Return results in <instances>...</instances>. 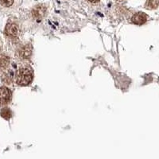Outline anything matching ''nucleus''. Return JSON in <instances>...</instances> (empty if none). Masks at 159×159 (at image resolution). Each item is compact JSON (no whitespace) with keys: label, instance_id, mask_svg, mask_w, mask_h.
Masks as SVG:
<instances>
[{"label":"nucleus","instance_id":"obj_1","mask_svg":"<svg viewBox=\"0 0 159 159\" xmlns=\"http://www.w3.org/2000/svg\"><path fill=\"white\" fill-rule=\"evenodd\" d=\"M33 80L32 71L28 68H22L17 72V80L16 82L19 85L25 86L31 83Z\"/></svg>","mask_w":159,"mask_h":159},{"label":"nucleus","instance_id":"obj_2","mask_svg":"<svg viewBox=\"0 0 159 159\" xmlns=\"http://www.w3.org/2000/svg\"><path fill=\"white\" fill-rule=\"evenodd\" d=\"M11 99V92L6 87H0V104H6Z\"/></svg>","mask_w":159,"mask_h":159},{"label":"nucleus","instance_id":"obj_3","mask_svg":"<svg viewBox=\"0 0 159 159\" xmlns=\"http://www.w3.org/2000/svg\"><path fill=\"white\" fill-rule=\"evenodd\" d=\"M5 33L7 36L9 37H17L18 34H19V28H18V25L14 24V23H8L6 25V28H5Z\"/></svg>","mask_w":159,"mask_h":159},{"label":"nucleus","instance_id":"obj_4","mask_svg":"<svg viewBox=\"0 0 159 159\" xmlns=\"http://www.w3.org/2000/svg\"><path fill=\"white\" fill-rule=\"evenodd\" d=\"M147 15L143 12H138L132 17V22L136 25H142L147 22Z\"/></svg>","mask_w":159,"mask_h":159},{"label":"nucleus","instance_id":"obj_5","mask_svg":"<svg viewBox=\"0 0 159 159\" xmlns=\"http://www.w3.org/2000/svg\"><path fill=\"white\" fill-rule=\"evenodd\" d=\"M46 12V8L42 5H39L35 7L32 11V14L37 19H41L43 18Z\"/></svg>","mask_w":159,"mask_h":159},{"label":"nucleus","instance_id":"obj_6","mask_svg":"<svg viewBox=\"0 0 159 159\" xmlns=\"http://www.w3.org/2000/svg\"><path fill=\"white\" fill-rule=\"evenodd\" d=\"M32 54V48L30 45H25L19 51V55L23 59H28Z\"/></svg>","mask_w":159,"mask_h":159},{"label":"nucleus","instance_id":"obj_7","mask_svg":"<svg viewBox=\"0 0 159 159\" xmlns=\"http://www.w3.org/2000/svg\"><path fill=\"white\" fill-rule=\"evenodd\" d=\"M159 5V0H147L146 7L147 9H155Z\"/></svg>","mask_w":159,"mask_h":159},{"label":"nucleus","instance_id":"obj_8","mask_svg":"<svg viewBox=\"0 0 159 159\" xmlns=\"http://www.w3.org/2000/svg\"><path fill=\"white\" fill-rule=\"evenodd\" d=\"M1 116L3 117V119H6V120H8L11 118V116H12V112H11V111L9 109V108H3L2 111H1Z\"/></svg>","mask_w":159,"mask_h":159},{"label":"nucleus","instance_id":"obj_9","mask_svg":"<svg viewBox=\"0 0 159 159\" xmlns=\"http://www.w3.org/2000/svg\"><path fill=\"white\" fill-rule=\"evenodd\" d=\"M9 64V59L6 57V56H2L0 57V68L4 69Z\"/></svg>","mask_w":159,"mask_h":159},{"label":"nucleus","instance_id":"obj_10","mask_svg":"<svg viewBox=\"0 0 159 159\" xmlns=\"http://www.w3.org/2000/svg\"><path fill=\"white\" fill-rule=\"evenodd\" d=\"M14 3V0H0V4L3 6H10Z\"/></svg>","mask_w":159,"mask_h":159},{"label":"nucleus","instance_id":"obj_11","mask_svg":"<svg viewBox=\"0 0 159 159\" xmlns=\"http://www.w3.org/2000/svg\"><path fill=\"white\" fill-rule=\"evenodd\" d=\"M89 2H91V3H97V2H99L100 0H88Z\"/></svg>","mask_w":159,"mask_h":159}]
</instances>
